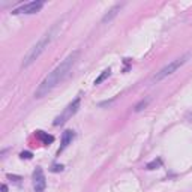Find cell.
<instances>
[{"label": "cell", "instance_id": "8992f818", "mask_svg": "<svg viewBox=\"0 0 192 192\" xmlns=\"http://www.w3.org/2000/svg\"><path fill=\"white\" fill-rule=\"evenodd\" d=\"M45 186H47L45 174L41 167H38L33 173V189H35V192H44Z\"/></svg>", "mask_w": 192, "mask_h": 192}, {"label": "cell", "instance_id": "ba28073f", "mask_svg": "<svg viewBox=\"0 0 192 192\" xmlns=\"http://www.w3.org/2000/svg\"><path fill=\"white\" fill-rule=\"evenodd\" d=\"M74 137H75V134H74V131H65L63 132V135H62V144H60V149L57 150V155H60V153L65 150L71 143H72V140H74Z\"/></svg>", "mask_w": 192, "mask_h": 192}, {"label": "cell", "instance_id": "8fae6325", "mask_svg": "<svg viewBox=\"0 0 192 192\" xmlns=\"http://www.w3.org/2000/svg\"><path fill=\"white\" fill-rule=\"evenodd\" d=\"M110 72H111V69L108 68V69H105V71H102V74L98 77V78L95 80V84H101L102 81H104L105 78H107V77H110Z\"/></svg>", "mask_w": 192, "mask_h": 192}, {"label": "cell", "instance_id": "6da1fadb", "mask_svg": "<svg viewBox=\"0 0 192 192\" xmlns=\"http://www.w3.org/2000/svg\"><path fill=\"white\" fill-rule=\"evenodd\" d=\"M78 56H80V51H74V53H71L56 69L51 71L35 90V98L41 99V98L47 96L56 86H59L62 81H65L69 77V74H71L74 65L77 63V60H78Z\"/></svg>", "mask_w": 192, "mask_h": 192}, {"label": "cell", "instance_id": "7c38bea8", "mask_svg": "<svg viewBox=\"0 0 192 192\" xmlns=\"http://www.w3.org/2000/svg\"><path fill=\"white\" fill-rule=\"evenodd\" d=\"M39 137L44 140V143H45V144H48V143H53V140H54V138L51 137V135H47V134H44L42 131H39Z\"/></svg>", "mask_w": 192, "mask_h": 192}, {"label": "cell", "instance_id": "3957f363", "mask_svg": "<svg viewBox=\"0 0 192 192\" xmlns=\"http://www.w3.org/2000/svg\"><path fill=\"white\" fill-rule=\"evenodd\" d=\"M189 59H191V54H189V53H186V54H183L182 57H179V59H176V60L170 62L167 66H164L159 72H156L155 75H153L152 81H153V83H159V81L165 80L167 77L173 75L177 69H180V68L185 65V63H188V60H189Z\"/></svg>", "mask_w": 192, "mask_h": 192}, {"label": "cell", "instance_id": "5bb4252c", "mask_svg": "<svg viewBox=\"0 0 192 192\" xmlns=\"http://www.w3.org/2000/svg\"><path fill=\"white\" fill-rule=\"evenodd\" d=\"M20 158H21V159H32L33 155H32L30 152H21V153H20Z\"/></svg>", "mask_w": 192, "mask_h": 192}, {"label": "cell", "instance_id": "4fadbf2b", "mask_svg": "<svg viewBox=\"0 0 192 192\" xmlns=\"http://www.w3.org/2000/svg\"><path fill=\"white\" fill-rule=\"evenodd\" d=\"M60 171H63V165L60 164H54L53 167H51V173H60Z\"/></svg>", "mask_w": 192, "mask_h": 192}, {"label": "cell", "instance_id": "7a4b0ae2", "mask_svg": "<svg viewBox=\"0 0 192 192\" xmlns=\"http://www.w3.org/2000/svg\"><path fill=\"white\" fill-rule=\"evenodd\" d=\"M59 29H60V23H56L53 27H51V29L41 38V39L29 50V53L26 54V57L23 59V63H21V68H23V69L32 66L33 63L45 53V50L51 45V42L56 39V36H57V33H59Z\"/></svg>", "mask_w": 192, "mask_h": 192}, {"label": "cell", "instance_id": "9a60e30c", "mask_svg": "<svg viewBox=\"0 0 192 192\" xmlns=\"http://www.w3.org/2000/svg\"><path fill=\"white\" fill-rule=\"evenodd\" d=\"M8 177H9V179H12V180H15V182L21 180V177H20V176H12V174H8Z\"/></svg>", "mask_w": 192, "mask_h": 192}, {"label": "cell", "instance_id": "9c48e42d", "mask_svg": "<svg viewBox=\"0 0 192 192\" xmlns=\"http://www.w3.org/2000/svg\"><path fill=\"white\" fill-rule=\"evenodd\" d=\"M150 101H152V98H150V96H147L146 99H141V101H140L138 104H137V105L134 107V111H135V113H140V111H143L144 108H147V105L150 104Z\"/></svg>", "mask_w": 192, "mask_h": 192}, {"label": "cell", "instance_id": "2e32d148", "mask_svg": "<svg viewBox=\"0 0 192 192\" xmlns=\"http://www.w3.org/2000/svg\"><path fill=\"white\" fill-rule=\"evenodd\" d=\"M2 192H8V186L6 185H2Z\"/></svg>", "mask_w": 192, "mask_h": 192}, {"label": "cell", "instance_id": "5b68a950", "mask_svg": "<svg viewBox=\"0 0 192 192\" xmlns=\"http://www.w3.org/2000/svg\"><path fill=\"white\" fill-rule=\"evenodd\" d=\"M44 6L42 0H36V2H29V3H24L20 8L14 9L12 14L17 15V14H36L38 11H41V8Z\"/></svg>", "mask_w": 192, "mask_h": 192}, {"label": "cell", "instance_id": "277c9868", "mask_svg": "<svg viewBox=\"0 0 192 192\" xmlns=\"http://www.w3.org/2000/svg\"><path fill=\"white\" fill-rule=\"evenodd\" d=\"M80 104H81V99H80V98H75V99L71 102V104L65 108V111H63L59 117H56V119H54L53 125H54V126H60V125H63L65 122H68V120L74 116V114H75L77 111H78Z\"/></svg>", "mask_w": 192, "mask_h": 192}, {"label": "cell", "instance_id": "30bf717a", "mask_svg": "<svg viewBox=\"0 0 192 192\" xmlns=\"http://www.w3.org/2000/svg\"><path fill=\"white\" fill-rule=\"evenodd\" d=\"M161 165H162V159L158 158V159H155V161L149 162V164L146 165V168H147V170H155V168H159Z\"/></svg>", "mask_w": 192, "mask_h": 192}, {"label": "cell", "instance_id": "52a82bcc", "mask_svg": "<svg viewBox=\"0 0 192 192\" xmlns=\"http://www.w3.org/2000/svg\"><path fill=\"white\" fill-rule=\"evenodd\" d=\"M123 8V5L122 3H119V5H114L108 12H107V14L104 15V17H102V20H101V23L102 24H110L114 18H116L117 15H119V12H120V9Z\"/></svg>", "mask_w": 192, "mask_h": 192}]
</instances>
